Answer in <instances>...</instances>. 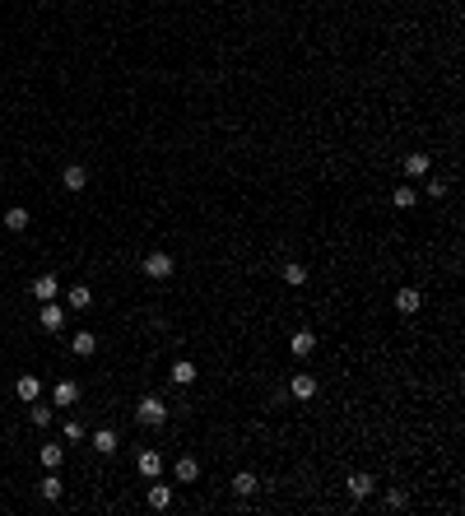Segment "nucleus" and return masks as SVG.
Segmentation results:
<instances>
[{"instance_id":"obj_1","label":"nucleus","mask_w":465,"mask_h":516,"mask_svg":"<svg viewBox=\"0 0 465 516\" xmlns=\"http://www.w3.org/2000/svg\"><path fill=\"white\" fill-rule=\"evenodd\" d=\"M135 419L144 423V428H163V423H168V405H163L158 395H144L135 405Z\"/></svg>"},{"instance_id":"obj_2","label":"nucleus","mask_w":465,"mask_h":516,"mask_svg":"<svg viewBox=\"0 0 465 516\" xmlns=\"http://www.w3.org/2000/svg\"><path fill=\"white\" fill-rule=\"evenodd\" d=\"M140 270H144L149 280H172V270H177V261H172L168 251H149V256L140 261Z\"/></svg>"},{"instance_id":"obj_3","label":"nucleus","mask_w":465,"mask_h":516,"mask_svg":"<svg viewBox=\"0 0 465 516\" xmlns=\"http://www.w3.org/2000/svg\"><path fill=\"white\" fill-rule=\"evenodd\" d=\"M79 400V381H70V377H61L56 386H51V405L56 409H70Z\"/></svg>"},{"instance_id":"obj_4","label":"nucleus","mask_w":465,"mask_h":516,"mask_svg":"<svg viewBox=\"0 0 465 516\" xmlns=\"http://www.w3.org/2000/svg\"><path fill=\"white\" fill-rule=\"evenodd\" d=\"M289 354H294V359H312V354H316V335H312V330H294V335H289Z\"/></svg>"},{"instance_id":"obj_5","label":"nucleus","mask_w":465,"mask_h":516,"mask_svg":"<svg viewBox=\"0 0 465 516\" xmlns=\"http://www.w3.org/2000/svg\"><path fill=\"white\" fill-rule=\"evenodd\" d=\"M372 493H377V479H372L368 470H358V474H349V498H354V502L372 498Z\"/></svg>"},{"instance_id":"obj_6","label":"nucleus","mask_w":465,"mask_h":516,"mask_svg":"<svg viewBox=\"0 0 465 516\" xmlns=\"http://www.w3.org/2000/svg\"><path fill=\"white\" fill-rule=\"evenodd\" d=\"M28 293L37 298V302H51V298H61V280H56V275H37Z\"/></svg>"},{"instance_id":"obj_7","label":"nucleus","mask_w":465,"mask_h":516,"mask_svg":"<svg viewBox=\"0 0 465 516\" xmlns=\"http://www.w3.org/2000/svg\"><path fill=\"white\" fill-rule=\"evenodd\" d=\"M37 326L42 330H61L65 326V307L51 298V302H42V312H37Z\"/></svg>"},{"instance_id":"obj_8","label":"nucleus","mask_w":465,"mask_h":516,"mask_svg":"<svg viewBox=\"0 0 465 516\" xmlns=\"http://www.w3.org/2000/svg\"><path fill=\"white\" fill-rule=\"evenodd\" d=\"M61 187H65V191H84V187H89V168L65 163V168H61Z\"/></svg>"},{"instance_id":"obj_9","label":"nucleus","mask_w":465,"mask_h":516,"mask_svg":"<svg viewBox=\"0 0 465 516\" xmlns=\"http://www.w3.org/2000/svg\"><path fill=\"white\" fill-rule=\"evenodd\" d=\"M70 349H75L79 359H93V354H98V335H93V330H75V335H70Z\"/></svg>"},{"instance_id":"obj_10","label":"nucleus","mask_w":465,"mask_h":516,"mask_svg":"<svg viewBox=\"0 0 465 516\" xmlns=\"http://www.w3.org/2000/svg\"><path fill=\"white\" fill-rule=\"evenodd\" d=\"M135 470L144 474V479H158V474H163V456H158V452H140L135 456Z\"/></svg>"},{"instance_id":"obj_11","label":"nucleus","mask_w":465,"mask_h":516,"mask_svg":"<svg viewBox=\"0 0 465 516\" xmlns=\"http://www.w3.org/2000/svg\"><path fill=\"white\" fill-rule=\"evenodd\" d=\"M177 484H196V479H201V461H196V456H177Z\"/></svg>"},{"instance_id":"obj_12","label":"nucleus","mask_w":465,"mask_h":516,"mask_svg":"<svg viewBox=\"0 0 465 516\" xmlns=\"http://www.w3.org/2000/svg\"><path fill=\"white\" fill-rule=\"evenodd\" d=\"M15 395L24 400V405H33V400H42V381H37V377H19V381H15Z\"/></svg>"},{"instance_id":"obj_13","label":"nucleus","mask_w":465,"mask_h":516,"mask_svg":"<svg viewBox=\"0 0 465 516\" xmlns=\"http://www.w3.org/2000/svg\"><path fill=\"white\" fill-rule=\"evenodd\" d=\"M168 377H172V386H191V381H196L201 372H196V363H191V359H177Z\"/></svg>"},{"instance_id":"obj_14","label":"nucleus","mask_w":465,"mask_h":516,"mask_svg":"<svg viewBox=\"0 0 465 516\" xmlns=\"http://www.w3.org/2000/svg\"><path fill=\"white\" fill-rule=\"evenodd\" d=\"M28 209H24V205H10V209H5V228H10V233H28Z\"/></svg>"},{"instance_id":"obj_15","label":"nucleus","mask_w":465,"mask_h":516,"mask_svg":"<svg viewBox=\"0 0 465 516\" xmlns=\"http://www.w3.org/2000/svg\"><path fill=\"white\" fill-rule=\"evenodd\" d=\"M279 275H284V284H289V289H303V284H307V266H303V261H284V270H279Z\"/></svg>"},{"instance_id":"obj_16","label":"nucleus","mask_w":465,"mask_h":516,"mask_svg":"<svg viewBox=\"0 0 465 516\" xmlns=\"http://www.w3.org/2000/svg\"><path fill=\"white\" fill-rule=\"evenodd\" d=\"M65 302H70L75 312H89V307H93V289H89V284H75V289L65 293Z\"/></svg>"},{"instance_id":"obj_17","label":"nucleus","mask_w":465,"mask_h":516,"mask_svg":"<svg viewBox=\"0 0 465 516\" xmlns=\"http://www.w3.org/2000/svg\"><path fill=\"white\" fill-rule=\"evenodd\" d=\"M418 307H423V293H418V289H400V293H396V312H418Z\"/></svg>"},{"instance_id":"obj_18","label":"nucleus","mask_w":465,"mask_h":516,"mask_svg":"<svg viewBox=\"0 0 465 516\" xmlns=\"http://www.w3.org/2000/svg\"><path fill=\"white\" fill-rule=\"evenodd\" d=\"M93 447H98L103 456H112L117 447H121V438H117V428H98V433H93Z\"/></svg>"},{"instance_id":"obj_19","label":"nucleus","mask_w":465,"mask_h":516,"mask_svg":"<svg viewBox=\"0 0 465 516\" xmlns=\"http://www.w3.org/2000/svg\"><path fill=\"white\" fill-rule=\"evenodd\" d=\"M289 391L298 395V400H312V395H316V377H307V372H298L294 381H289Z\"/></svg>"},{"instance_id":"obj_20","label":"nucleus","mask_w":465,"mask_h":516,"mask_svg":"<svg viewBox=\"0 0 465 516\" xmlns=\"http://www.w3.org/2000/svg\"><path fill=\"white\" fill-rule=\"evenodd\" d=\"M232 493H237V498H251V493H256V474H251V470H237V474H232Z\"/></svg>"},{"instance_id":"obj_21","label":"nucleus","mask_w":465,"mask_h":516,"mask_svg":"<svg viewBox=\"0 0 465 516\" xmlns=\"http://www.w3.org/2000/svg\"><path fill=\"white\" fill-rule=\"evenodd\" d=\"M149 507H154V512H168V507H172V488L154 484V488H149Z\"/></svg>"},{"instance_id":"obj_22","label":"nucleus","mask_w":465,"mask_h":516,"mask_svg":"<svg viewBox=\"0 0 465 516\" xmlns=\"http://www.w3.org/2000/svg\"><path fill=\"white\" fill-rule=\"evenodd\" d=\"M428 168H433L428 154H409V158H405V177H428Z\"/></svg>"},{"instance_id":"obj_23","label":"nucleus","mask_w":465,"mask_h":516,"mask_svg":"<svg viewBox=\"0 0 465 516\" xmlns=\"http://www.w3.org/2000/svg\"><path fill=\"white\" fill-rule=\"evenodd\" d=\"M61 461H65V447H61V442H46V447H42V465H46V470H56Z\"/></svg>"},{"instance_id":"obj_24","label":"nucleus","mask_w":465,"mask_h":516,"mask_svg":"<svg viewBox=\"0 0 465 516\" xmlns=\"http://www.w3.org/2000/svg\"><path fill=\"white\" fill-rule=\"evenodd\" d=\"M414 200H418L414 187H396V191H391V205H396V209H414Z\"/></svg>"},{"instance_id":"obj_25","label":"nucleus","mask_w":465,"mask_h":516,"mask_svg":"<svg viewBox=\"0 0 465 516\" xmlns=\"http://www.w3.org/2000/svg\"><path fill=\"white\" fill-rule=\"evenodd\" d=\"M51 409H56V405H42V400H33V405H28V419L37 423V428H46V423H51Z\"/></svg>"},{"instance_id":"obj_26","label":"nucleus","mask_w":465,"mask_h":516,"mask_svg":"<svg viewBox=\"0 0 465 516\" xmlns=\"http://www.w3.org/2000/svg\"><path fill=\"white\" fill-rule=\"evenodd\" d=\"M61 493H65V484L56 479V474H46V479H42V498L46 502H61Z\"/></svg>"},{"instance_id":"obj_27","label":"nucleus","mask_w":465,"mask_h":516,"mask_svg":"<svg viewBox=\"0 0 465 516\" xmlns=\"http://www.w3.org/2000/svg\"><path fill=\"white\" fill-rule=\"evenodd\" d=\"M65 442H84V423H75V419L65 423Z\"/></svg>"},{"instance_id":"obj_28","label":"nucleus","mask_w":465,"mask_h":516,"mask_svg":"<svg viewBox=\"0 0 465 516\" xmlns=\"http://www.w3.org/2000/svg\"><path fill=\"white\" fill-rule=\"evenodd\" d=\"M387 507H405V493H400V488H387Z\"/></svg>"}]
</instances>
